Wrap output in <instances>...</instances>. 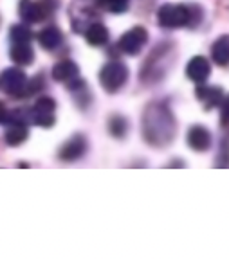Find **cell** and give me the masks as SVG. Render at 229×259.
Instances as JSON below:
<instances>
[{
    "instance_id": "obj_1",
    "label": "cell",
    "mask_w": 229,
    "mask_h": 259,
    "mask_svg": "<svg viewBox=\"0 0 229 259\" xmlns=\"http://www.w3.org/2000/svg\"><path fill=\"white\" fill-rule=\"evenodd\" d=\"M144 139L156 148H164L175 137V122L172 113L163 105H151L143 117Z\"/></svg>"
},
{
    "instance_id": "obj_2",
    "label": "cell",
    "mask_w": 229,
    "mask_h": 259,
    "mask_svg": "<svg viewBox=\"0 0 229 259\" xmlns=\"http://www.w3.org/2000/svg\"><path fill=\"white\" fill-rule=\"evenodd\" d=\"M193 18H201V15H193V8L188 6H179V4H164L163 8L157 11V20L159 25L166 29H175V27H188V25H195Z\"/></svg>"
},
{
    "instance_id": "obj_3",
    "label": "cell",
    "mask_w": 229,
    "mask_h": 259,
    "mask_svg": "<svg viewBox=\"0 0 229 259\" xmlns=\"http://www.w3.org/2000/svg\"><path fill=\"white\" fill-rule=\"evenodd\" d=\"M128 79V69L119 61H110L99 72V83L108 94L118 92Z\"/></svg>"
},
{
    "instance_id": "obj_4",
    "label": "cell",
    "mask_w": 229,
    "mask_h": 259,
    "mask_svg": "<svg viewBox=\"0 0 229 259\" xmlns=\"http://www.w3.org/2000/svg\"><path fill=\"white\" fill-rule=\"evenodd\" d=\"M0 89L13 97H22L27 92V76L17 67L6 69L0 74Z\"/></svg>"
},
{
    "instance_id": "obj_5",
    "label": "cell",
    "mask_w": 229,
    "mask_h": 259,
    "mask_svg": "<svg viewBox=\"0 0 229 259\" xmlns=\"http://www.w3.org/2000/svg\"><path fill=\"white\" fill-rule=\"evenodd\" d=\"M53 9L54 4H51V0H42V2L20 0V4H18V13H20L22 20L27 24H36V22L44 20Z\"/></svg>"
},
{
    "instance_id": "obj_6",
    "label": "cell",
    "mask_w": 229,
    "mask_h": 259,
    "mask_svg": "<svg viewBox=\"0 0 229 259\" xmlns=\"http://www.w3.org/2000/svg\"><path fill=\"white\" fill-rule=\"evenodd\" d=\"M146 41H148L146 29L137 25V27H132L130 31H127L123 36L119 38L118 47H119V51H123L125 54L134 56V54L141 53V49L146 45Z\"/></svg>"
},
{
    "instance_id": "obj_7",
    "label": "cell",
    "mask_w": 229,
    "mask_h": 259,
    "mask_svg": "<svg viewBox=\"0 0 229 259\" xmlns=\"http://www.w3.org/2000/svg\"><path fill=\"white\" fill-rule=\"evenodd\" d=\"M54 112H56L54 99H51V97H40L34 103L33 110H31V121L36 122L42 128H51L54 124V121H56Z\"/></svg>"
},
{
    "instance_id": "obj_8",
    "label": "cell",
    "mask_w": 229,
    "mask_h": 259,
    "mask_svg": "<svg viewBox=\"0 0 229 259\" xmlns=\"http://www.w3.org/2000/svg\"><path fill=\"white\" fill-rule=\"evenodd\" d=\"M87 151V141L83 135H74L70 137L65 144L62 146V150H60V158L62 160H78L80 157H83Z\"/></svg>"
},
{
    "instance_id": "obj_9",
    "label": "cell",
    "mask_w": 229,
    "mask_h": 259,
    "mask_svg": "<svg viewBox=\"0 0 229 259\" xmlns=\"http://www.w3.org/2000/svg\"><path fill=\"white\" fill-rule=\"evenodd\" d=\"M209 74H211V67H209V61L204 56L192 58L188 67H186V76L195 83H206Z\"/></svg>"
},
{
    "instance_id": "obj_10",
    "label": "cell",
    "mask_w": 229,
    "mask_h": 259,
    "mask_svg": "<svg viewBox=\"0 0 229 259\" xmlns=\"http://www.w3.org/2000/svg\"><path fill=\"white\" fill-rule=\"evenodd\" d=\"M188 144L193 151H208L211 146V135L204 126H192L188 132Z\"/></svg>"
},
{
    "instance_id": "obj_11",
    "label": "cell",
    "mask_w": 229,
    "mask_h": 259,
    "mask_svg": "<svg viewBox=\"0 0 229 259\" xmlns=\"http://www.w3.org/2000/svg\"><path fill=\"white\" fill-rule=\"evenodd\" d=\"M195 96L204 103V108L206 110H211L215 106H218L222 103V89L218 87H197L195 90Z\"/></svg>"
},
{
    "instance_id": "obj_12",
    "label": "cell",
    "mask_w": 229,
    "mask_h": 259,
    "mask_svg": "<svg viewBox=\"0 0 229 259\" xmlns=\"http://www.w3.org/2000/svg\"><path fill=\"white\" fill-rule=\"evenodd\" d=\"M9 54H11V60L17 65H31L34 60L33 47L29 45V41H24V44H13Z\"/></svg>"
},
{
    "instance_id": "obj_13",
    "label": "cell",
    "mask_w": 229,
    "mask_h": 259,
    "mask_svg": "<svg viewBox=\"0 0 229 259\" xmlns=\"http://www.w3.org/2000/svg\"><path fill=\"white\" fill-rule=\"evenodd\" d=\"M80 74L78 65L74 63L70 60H63L60 63L54 65L53 69V77L56 81H70V79H76Z\"/></svg>"
},
{
    "instance_id": "obj_14",
    "label": "cell",
    "mask_w": 229,
    "mask_h": 259,
    "mask_svg": "<svg viewBox=\"0 0 229 259\" xmlns=\"http://www.w3.org/2000/svg\"><path fill=\"white\" fill-rule=\"evenodd\" d=\"M211 56L215 60V63L220 65V67L229 63V34H224L213 44Z\"/></svg>"
},
{
    "instance_id": "obj_15",
    "label": "cell",
    "mask_w": 229,
    "mask_h": 259,
    "mask_svg": "<svg viewBox=\"0 0 229 259\" xmlns=\"http://www.w3.org/2000/svg\"><path fill=\"white\" fill-rule=\"evenodd\" d=\"M38 41H40V45L44 49L53 51V49H56L58 45L62 44V32L58 27H45L38 34Z\"/></svg>"
},
{
    "instance_id": "obj_16",
    "label": "cell",
    "mask_w": 229,
    "mask_h": 259,
    "mask_svg": "<svg viewBox=\"0 0 229 259\" xmlns=\"http://www.w3.org/2000/svg\"><path fill=\"white\" fill-rule=\"evenodd\" d=\"M87 41L94 47L105 45L108 41V31L103 24H92L87 29Z\"/></svg>"
},
{
    "instance_id": "obj_17",
    "label": "cell",
    "mask_w": 229,
    "mask_h": 259,
    "mask_svg": "<svg viewBox=\"0 0 229 259\" xmlns=\"http://www.w3.org/2000/svg\"><path fill=\"white\" fill-rule=\"evenodd\" d=\"M27 126L24 124H11V128L6 132V142H8L9 146H20L24 144L25 141H27Z\"/></svg>"
},
{
    "instance_id": "obj_18",
    "label": "cell",
    "mask_w": 229,
    "mask_h": 259,
    "mask_svg": "<svg viewBox=\"0 0 229 259\" xmlns=\"http://www.w3.org/2000/svg\"><path fill=\"white\" fill-rule=\"evenodd\" d=\"M108 132H110L112 137L116 139H123L128 132V122L121 115H114V117L108 121Z\"/></svg>"
},
{
    "instance_id": "obj_19",
    "label": "cell",
    "mask_w": 229,
    "mask_h": 259,
    "mask_svg": "<svg viewBox=\"0 0 229 259\" xmlns=\"http://www.w3.org/2000/svg\"><path fill=\"white\" fill-rule=\"evenodd\" d=\"M33 34H31V29L27 25H13L11 27V40L13 44H24V41H31Z\"/></svg>"
},
{
    "instance_id": "obj_20",
    "label": "cell",
    "mask_w": 229,
    "mask_h": 259,
    "mask_svg": "<svg viewBox=\"0 0 229 259\" xmlns=\"http://www.w3.org/2000/svg\"><path fill=\"white\" fill-rule=\"evenodd\" d=\"M99 6L112 13H123L128 8V0H98Z\"/></svg>"
},
{
    "instance_id": "obj_21",
    "label": "cell",
    "mask_w": 229,
    "mask_h": 259,
    "mask_svg": "<svg viewBox=\"0 0 229 259\" xmlns=\"http://www.w3.org/2000/svg\"><path fill=\"white\" fill-rule=\"evenodd\" d=\"M222 121L229 122V96L225 97V101H222Z\"/></svg>"
},
{
    "instance_id": "obj_22",
    "label": "cell",
    "mask_w": 229,
    "mask_h": 259,
    "mask_svg": "<svg viewBox=\"0 0 229 259\" xmlns=\"http://www.w3.org/2000/svg\"><path fill=\"white\" fill-rule=\"evenodd\" d=\"M2 122H8V110L0 103V124H2Z\"/></svg>"
}]
</instances>
